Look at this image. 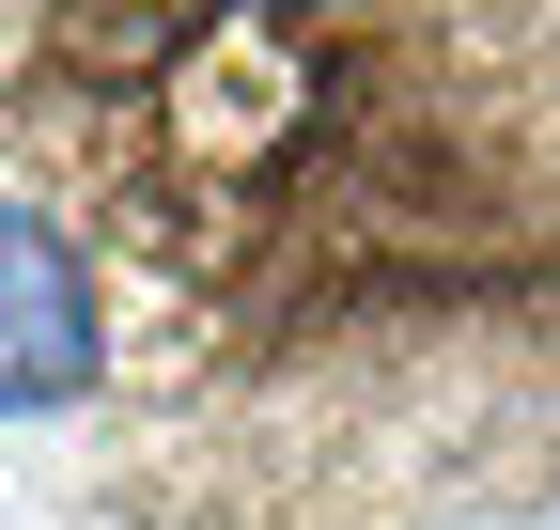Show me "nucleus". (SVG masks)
I'll return each instance as SVG.
<instances>
[{"mask_svg":"<svg viewBox=\"0 0 560 530\" xmlns=\"http://www.w3.org/2000/svg\"><path fill=\"white\" fill-rule=\"evenodd\" d=\"M0 187L94 281L125 515L482 530L560 484V0H0Z\"/></svg>","mask_w":560,"mask_h":530,"instance_id":"1","label":"nucleus"},{"mask_svg":"<svg viewBox=\"0 0 560 530\" xmlns=\"http://www.w3.org/2000/svg\"><path fill=\"white\" fill-rule=\"evenodd\" d=\"M94 406V281L47 234V204L0 187V422H79Z\"/></svg>","mask_w":560,"mask_h":530,"instance_id":"2","label":"nucleus"}]
</instances>
